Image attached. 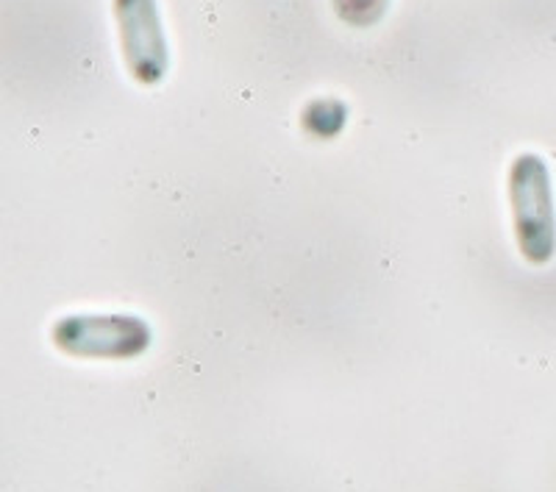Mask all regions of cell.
Wrapping results in <instances>:
<instances>
[{
    "label": "cell",
    "mask_w": 556,
    "mask_h": 492,
    "mask_svg": "<svg viewBox=\"0 0 556 492\" xmlns=\"http://www.w3.org/2000/svg\"><path fill=\"white\" fill-rule=\"evenodd\" d=\"M348 121V109L340 101L331 98H320V101L309 103L304 112V128L320 139L337 137Z\"/></svg>",
    "instance_id": "obj_4"
},
{
    "label": "cell",
    "mask_w": 556,
    "mask_h": 492,
    "mask_svg": "<svg viewBox=\"0 0 556 492\" xmlns=\"http://www.w3.org/2000/svg\"><path fill=\"white\" fill-rule=\"evenodd\" d=\"M114 17L131 78L146 87L162 81L167 76L170 53L156 0H114Z\"/></svg>",
    "instance_id": "obj_3"
},
{
    "label": "cell",
    "mask_w": 556,
    "mask_h": 492,
    "mask_svg": "<svg viewBox=\"0 0 556 492\" xmlns=\"http://www.w3.org/2000/svg\"><path fill=\"white\" fill-rule=\"evenodd\" d=\"M53 345L78 359H134L151 345V326L137 315H67L53 323Z\"/></svg>",
    "instance_id": "obj_2"
},
{
    "label": "cell",
    "mask_w": 556,
    "mask_h": 492,
    "mask_svg": "<svg viewBox=\"0 0 556 492\" xmlns=\"http://www.w3.org/2000/svg\"><path fill=\"white\" fill-rule=\"evenodd\" d=\"M337 12L348 23H356V26H367L374 20L381 17L387 0H334Z\"/></svg>",
    "instance_id": "obj_5"
},
{
    "label": "cell",
    "mask_w": 556,
    "mask_h": 492,
    "mask_svg": "<svg viewBox=\"0 0 556 492\" xmlns=\"http://www.w3.org/2000/svg\"><path fill=\"white\" fill-rule=\"evenodd\" d=\"M506 195L520 256L534 267L551 265L556 256V195L548 162L540 153L515 156Z\"/></svg>",
    "instance_id": "obj_1"
}]
</instances>
